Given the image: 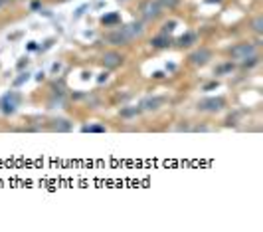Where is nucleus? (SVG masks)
Wrapping results in <instances>:
<instances>
[{
  "label": "nucleus",
  "mask_w": 263,
  "mask_h": 232,
  "mask_svg": "<svg viewBox=\"0 0 263 232\" xmlns=\"http://www.w3.org/2000/svg\"><path fill=\"white\" fill-rule=\"evenodd\" d=\"M196 40H198V36L194 32H186L184 36L178 38V44L180 46H192V44H196Z\"/></svg>",
  "instance_id": "12"
},
{
  "label": "nucleus",
  "mask_w": 263,
  "mask_h": 232,
  "mask_svg": "<svg viewBox=\"0 0 263 232\" xmlns=\"http://www.w3.org/2000/svg\"><path fill=\"white\" fill-rule=\"evenodd\" d=\"M174 28H176V20H170V22H166V24L162 26L160 34H172V32H174Z\"/></svg>",
  "instance_id": "17"
},
{
  "label": "nucleus",
  "mask_w": 263,
  "mask_h": 232,
  "mask_svg": "<svg viewBox=\"0 0 263 232\" xmlns=\"http://www.w3.org/2000/svg\"><path fill=\"white\" fill-rule=\"evenodd\" d=\"M216 88H218V81H212V83L204 85V92H210V90H216Z\"/></svg>",
  "instance_id": "22"
},
{
  "label": "nucleus",
  "mask_w": 263,
  "mask_h": 232,
  "mask_svg": "<svg viewBox=\"0 0 263 232\" xmlns=\"http://www.w3.org/2000/svg\"><path fill=\"white\" fill-rule=\"evenodd\" d=\"M204 2H208V4H214L216 2L218 4V2H222V0H204Z\"/></svg>",
  "instance_id": "26"
},
{
  "label": "nucleus",
  "mask_w": 263,
  "mask_h": 232,
  "mask_svg": "<svg viewBox=\"0 0 263 232\" xmlns=\"http://www.w3.org/2000/svg\"><path fill=\"white\" fill-rule=\"evenodd\" d=\"M139 12H140V18L144 22H155V20L160 18L162 8L158 4V0H142L140 6H139Z\"/></svg>",
  "instance_id": "2"
},
{
  "label": "nucleus",
  "mask_w": 263,
  "mask_h": 232,
  "mask_svg": "<svg viewBox=\"0 0 263 232\" xmlns=\"http://www.w3.org/2000/svg\"><path fill=\"white\" fill-rule=\"evenodd\" d=\"M251 30H253L257 36L263 34V16H255V18L251 20Z\"/></svg>",
  "instance_id": "13"
},
{
  "label": "nucleus",
  "mask_w": 263,
  "mask_h": 232,
  "mask_svg": "<svg viewBox=\"0 0 263 232\" xmlns=\"http://www.w3.org/2000/svg\"><path fill=\"white\" fill-rule=\"evenodd\" d=\"M212 60V50L210 48H198V50H194L190 56H188V62L192 64V66H196V68H202V66H206L208 62Z\"/></svg>",
  "instance_id": "5"
},
{
  "label": "nucleus",
  "mask_w": 263,
  "mask_h": 232,
  "mask_svg": "<svg viewBox=\"0 0 263 232\" xmlns=\"http://www.w3.org/2000/svg\"><path fill=\"white\" fill-rule=\"evenodd\" d=\"M0 6H2V0H0Z\"/></svg>",
  "instance_id": "27"
},
{
  "label": "nucleus",
  "mask_w": 263,
  "mask_h": 232,
  "mask_svg": "<svg viewBox=\"0 0 263 232\" xmlns=\"http://www.w3.org/2000/svg\"><path fill=\"white\" fill-rule=\"evenodd\" d=\"M158 4L162 10H174L180 4V0H158Z\"/></svg>",
  "instance_id": "15"
},
{
  "label": "nucleus",
  "mask_w": 263,
  "mask_h": 232,
  "mask_svg": "<svg viewBox=\"0 0 263 232\" xmlns=\"http://www.w3.org/2000/svg\"><path fill=\"white\" fill-rule=\"evenodd\" d=\"M121 30L125 32L129 42H133V40H137V38H140L144 34V26H142V22H129V24L121 26Z\"/></svg>",
  "instance_id": "7"
},
{
  "label": "nucleus",
  "mask_w": 263,
  "mask_h": 232,
  "mask_svg": "<svg viewBox=\"0 0 263 232\" xmlns=\"http://www.w3.org/2000/svg\"><path fill=\"white\" fill-rule=\"evenodd\" d=\"M52 123H53L52 129H55V131H70L71 129L70 121H66V119H53Z\"/></svg>",
  "instance_id": "14"
},
{
  "label": "nucleus",
  "mask_w": 263,
  "mask_h": 232,
  "mask_svg": "<svg viewBox=\"0 0 263 232\" xmlns=\"http://www.w3.org/2000/svg\"><path fill=\"white\" fill-rule=\"evenodd\" d=\"M28 50H38V44L36 42H28Z\"/></svg>",
  "instance_id": "23"
},
{
  "label": "nucleus",
  "mask_w": 263,
  "mask_h": 232,
  "mask_svg": "<svg viewBox=\"0 0 263 232\" xmlns=\"http://www.w3.org/2000/svg\"><path fill=\"white\" fill-rule=\"evenodd\" d=\"M244 68H253V66H257L259 64V56L255 54V56H249V58H245L244 62H240Z\"/></svg>",
  "instance_id": "16"
},
{
  "label": "nucleus",
  "mask_w": 263,
  "mask_h": 232,
  "mask_svg": "<svg viewBox=\"0 0 263 232\" xmlns=\"http://www.w3.org/2000/svg\"><path fill=\"white\" fill-rule=\"evenodd\" d=\"M18 103H20V96L14 94V92H10V94H6L2 97V101H0V107H2V113L4 115H12L16 111V107H18Z\"/></svg>",
  "instance_id": "6"
},
{
  "label": "nucleus",
  "mask_w": 263,
  "mask_h": 232,
  "mask_svg": "<svg viewBox=\"0 0 263 232\" xmlns=\"http://www.w3.org/2000/svg\"><path fill=\"white\" fill-rule=\"evenodd\" d=\"M226 107V99L224 97H204L198 101V109L206 111V113H218Z\"/></svg>",
  "instance_id": "4"
},
{
  "label": "nucleus",
  "mask_w": 263,
  "mask_h": 232,
  "mask_svg": "<svg viewBox=\"0 0 263 232\" xmlns=\"http://www.w3.org/2000/svg\"><path fill=\"white\" fill-rule=\"evenodd\" d=\"M164 103V97H147L140 101V111H157Z\"/></svg>",
  "instance_id": "9"
},
{
  "label": "nucleus",
  "mask_w": 263,
  "mask_h": 232,
  "mask_svg": "<svg viewBox=\"0 0 263 232\" xmlns=\"http://www.w3.org/2000/svg\"><path fill=\"white\" fill-rule=\"evenodd\" d=\"M140 113V107H131V109H121V117H133V115Z\"/></svg>",
  "instance_id": "19"
},
{
  "label": "nucleus",
  "mask_w": 263,
  "mask_h": 232,
  "mask_svg": "<svg viewBox=\"0 0 263 232\" xmlns=\"http://www.w3.org/2000/svg\"><path fill=\"white\" fill-rule=\"evenodd\" d=\"M28 77H30V74H22V76H20V77H18V79L14 81V85H16V88H18V85H20V83L28 81Z\"/></svg>",
  "instance_id": "21"
},
{
  "label": "nucleus",
  "mask_w": 263,
  "mask_h": 232,
  "mask_svg": "<svg viewBox=\"0 0 263 232\" xmlns=\"http://www.w3.org/2000/svg\"><path fill=\"white\" fill-rule=\"evenodd\" d=\"M83 131L85 133H105V127L103 125H85Z\"/></svg>",
  "instance_id": "18"
},
{
  "label": "nucleus",
  "mask_w": 263,
  "mask_h": 232,
  "mask_svg": "<svg viewBox=\"0 0 263 232\" xmlns=\"http://www.w3.org/2000/svg\"><path fill=\"white\" fill-rule=\"evenodd\" d=\"M153 77H155V79H160V77H164V74H162V72H155Z\"/></svg>",
  "instance_id": "24"
},
{
  "label": "nucleus",
  "mask_w": 263,
  "mask_h": 232,
  "mask_svg": "<svg viewBox=\"0 0 263 232\" xmlns=\"http://www.w3.org/2000/svg\"><path fill=\"white\" fill-rule=\"evenodd\" d=\"M121 22V16H119V12H109V14H103L101 16V24L103 26H115V24H119Z\"/></svg>",
  "instance_id": "11"
},
{
  "label": "nucleus",
  "mask_w": 263,
  "mask_h": 232,
  "mask_svg": "<svg viewBox=\"0 0 263 232\" xmlns=\"http://www.w3.org/2000/svg\"><path fill=\"white\" fill-rule=\"evenodd\" d=\"M101 64L107 70H117V68H121L125 64V56L121 52H117V50H107L101 56Z\"/></svg>",
  "instance_id": "3"
},
{
  "label": "nucleus",
  "mask_w": 263,
  "mask_h": 232,
  "mask_svg": "<svg viewBox=\"0 0 263 232\" xmlns=\"http://www.w3.org/2000/svg\"><path fill=\"white\" fill-rule=\"evenodd\" d=\"M103 81H107V74H101L99 76V83H103Z\"/></svg>",
  "instance_id": "25"
},
{
  "label": "nucleus",
  "mask_w": 263,
  "mask_h": 232,
  "mask_svg": "<svg viewBox=\"0 0 263 232\" xmlns=\"http://www.w3.org/2000/svg\"><path fill=\"white\" fill-rule=\"evenodd\" d=\"M105 40H107L111 46H129V44H131L129 38L125 36V32L121 30V28H117V30L109 32V34L105 36Z\"/></svg>",
  "instance_id": "8"
},
{
  "label": "nucleus",
  "mask_w": 263,
  "mask_h": 232,
  "mask_svg": "<svg viewBox=\"0 0 263 232\" xmlns=\"http://www.w3.org/2000/svg\"><path fill=\"white\" fill-rule=\"evenodd\" d=\"M170 44H172V40H170L168 34H158V36H155V38L151 40V46H153V48H158V50H164V48H168Z\"/></svg>",
  "instance_id": "10"
},
{
  "label": "nucleus",
  "mask_w": 263,
  "mask_h": 232,
  "mask_svg": "<svg viewBox=\"0 0 263 232\" xmlns=\"http://www.w3.org/2000/svg\"><path fill=\"white\" fill-rule=\"evenodd\" d=\"M257 54V46L251 44V42H240L236 46H231L229 48V58H231V62H244L245 58L249 56H255Z\"/></svg>",
  "instance_id": "1"
},
{
  "label": "nucleus",
  "mask_w": 263,
  "mask_h": 232,
  "mask_svg": "<svg viewBox=\"0 0 263 232\" xmlns=\"http://www.w3.org/2000/svg\"><path fill=\"white\" fill-rule=\"evenodd\" d=\"M231 70H233V64H231V62H228V64L220 66V68H218L214 74H216V76H222V74H226V72H231Z\"/></svg>",
  "instance_id": "20"
}]
</instances>
